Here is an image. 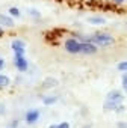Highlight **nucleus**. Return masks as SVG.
Returning <instances> with one entry per match:
<instances>
[{"instance_id":"f257e3e1","label":"nucleus","mask_w":127,"mask_h":128,"mask_svg":"<svg viewBox=\"0 0 127 128\" xmlns=\"http://www.w3.org/2000/svg\"><path fill=\"white\" fill-rule=\"evenodd\" d=\"M85 42H92L94 45H100V47H109L115 42L113 36L107 32H98V33H94L92 36H85Z\"/></svg>"},{"instance_id":"f03ea898","label":"nucleus","mask_w":127,"mask_h":128,"mask_svg":"<svg viewBox=\"0 0 127 128\" xmlns=\"http://www.w3.org/2000/svg\"><path fill=\"white\" fill-rule=\"evenodd\" d=\"M80 45H82V42L77 38H68L64 41V48L70 54H80Z\"/></svg>"},{"instance_id":"7ed1b4c3","label":"nucleus","mask_w":127,"mask_h":128,"mask_svg":"<svg viewBox=\"0 0 127 128\" xmlns=\"http://www.w3.org/2000/svg\"><path fill=\"white\" fill-rule=\"evenodd\" d=\"M14 63H15V68L18 71H21V72L27 70V59L24 57V53H15Z\"/></svg>"},{"instance_id":"20e7f679","label":"nucleus","mask_w":127,"mask_h":128,"mask_svg":"<svg viewBox=\"0 0 127 128\" xmlns=\"http://www.w3.org/2000/svg\"><path fill=\"white\" fill-rule=\"evenodd\" d=\"M97 50H98V47L94 45L92 42H82V45H80V54H86V56L95 54Z\"/></svg>"},{"instance_id":"39448f33","label":"nucleus","mask_w":127,"mask_h":128,"mask_svg":"<svg viewBox=\"0 0 127 128\" xmlns=\"http://www.w3.org/2000/svg\"><path fill=\"white\" fill-rule=\"evenodd\" d=\"M103 108H104L106 112H109V110H112V112H122V110H124V106H122V102L104 101V106H103Z\"/></svg>"},{"instance_id":"423d86ee","label":"nucleus","mask_w":127,"mask_h":128,"mask_svg":"<svg viewBox=\"0 0 127 128\" xmlns=\"http://www.w3.org/2000/svg\"><path fill=\"white\" fill-rule=\"evenodd\" d=\"M39 110H36V108H32V110H27V113H26V116H24V120L27 122V124H35L38 119H39Z\"/></svg>"},{"instance_id":"0eeeda50","label":"nucleus","mask_w":127,"mask_h":128,"mask_svg":"<svg viewBox=\"0 0 127 128\" xmlns=\"http://www.w3.org/2000/svg\"><path fill=\"white\" fill-rule=\"evenodd\" d=\"M11 48L14 50V53H24L26 51V42L21 39H14L11 42Z\"/></svg>"},{"instance_id":"6e6552de","label":"nucleus","mask_w":127,"mask_h":128,"mask_svg":"<svg viewBox=\"0 0 127 128\" xmlns=\"http://www.w3.org/2000/svg\"><path fill=\"white\" fill-rule=\"evenodd\" d=\"M106 101H113V102H122L124 101V95L119 92V90H112L107 94L106 96Z\"/></svg>"},{"instance_id":"1a4fd4ad","label":"nucleus","mask_w":127,"mask_h":128,"mask_svg":"<svg viewBox=\"0 0 127 128\" xmlns=\"http://www.w3.org/2000/svg\"><path fill=\"white\" fill-rule=\"evenodd\" d=\"M0 26L2 27H14L15 26V21L11 18V17H8V15H3V14H0Z\"/></svg>"},{"instance_id":"9d476101","label":"nucleus","mask_w":127,"mask_h":128,"mask_svg":"<svg viewBox=\"0 0 127 128\" xmlns=\"http://www.w3.org/2000/svg\"><path fill=\"white\" fill-rule=\"evenodd\" d=\"M89 24H94V26H103L104 23H106V20L103 18V17H88V20H86Z\"/></svg>"},{"instance_id":"9b49d317","label":"nucleus","mask_w":127,"mask_h":128,"mask_svg":"<svg viewBox=\"0 0 127 128\" xmlns=\"http://www.w3.org/2000/svg\"><path fill=\"white\" fill-rule=\"evenodd\" d=\"M57 84V80L56 78H45L44 83H42V88L44 89H50V88H54Z\"/></svg>"},{"instance_id":"f8f14e48","label":"nucleus","mask_w":127,"mask_h":128,"mask_svg":"<svg viewBox=\"0 0 127 128\" xmlns=\"http://www.w3.org/2000/svg\"><path fill=\"white\" fill-rule=\"evenodd\" d=\"M11 84V80L8 76H3V74H0V88H6Z\"/></svg>"},{"instance_id":"ddd939ff","label":"nucleus","mask_w":127,"mask_h":128,"mask_svg":"<svg viewBox=\"0 0 127 128\" xmlns=\"http://www.w3.org/2000/svg\"><path fill=\"white\" fill-rule=\"evenodd\" d=\"M57 101V96H45L44 100H42V102L45 104V106H51V104H54Z\"/></svg>"},{"instance_id":"4468645a","label":"nucleus","mask_w":127,"mask_h":128,"mask_svg":"<svg viewBox=\"0 0 127 128\" xmlns=\"http://www.w3.org/2000/svg\"><path fill=\"white\" fill-rule=\"evenodd\" d=\"M9 15L14 17V18H18V17H20V9L15 8V6H11V8H9Z\"/></svg>"},{"instance_id":"2eb2a0df","label":"nucleus","mask_w":127,"mask_h":128,"mask_svg":"<svg viewBox=\"0 0 127 128\" xmlns=\"http://www.w3.org/2000/svg\"><path fill=\"white\" fill-rule=\"evenodd\" d=\"M48 128H70L68 122H60V124H51Z\"/></svg>"},{"instance_id":"dca6fc26","label":"nucleus","mask_w":127,"mask_h":128,"mask_svg":"<svg viewBox=\"0 0 127 128\" xmlns=\"http://www.w3.org/2000/svg\"><path fill=\"white\" fill-rule=\"evenodd\" d=\"M118 71H121V72H127V60L118 63Z\"/></svg>"},{"instance_id":"f3484780","label":"nucleus","mask_w":127,"mask_h":128,"mask_svg":"<svg viewBox=\"0 0 127 128\" xmlns=\"http://www.w3.org/2000/svg\"><path fill=\"white\" fill-rule=\"evenodd\" d=\"M29 14H30L33 18H36V20H39V18H41V14H39L36 9H33V8H32V9H29Z\"/></svg>"},{"instance_id":"a211bd4d","label":"nucleus","mask_w":127,"mask_h":128,"mask_svg":"<svg viewBox=\"0 0 127 128\" xmlns=\"http://www.w3.org/2000/svg\"><path fill=\"white\" fill-rule=\"evenodd\" d=\"M3 114H6V107L3 102H0V116H3Z\"/></svg>"},{"instance_id":"6ab92c4d","label":"nucleus","mask_w":127,"mask_h":128,"mask_svg":"<svg viewBox=\"0 0 127 128\" xmlns=\"http://www.w3.org/2000/svg\"><path fill=\"white\" fill-rule=\"evenodd\" d=\"M122 88H127V72H122Z\"/></svg>"},{"instance_id":"aec40b11","label":"nucleus","mask_w":127,"mask_h":128,"mask_svg":"<svg viewBox=\"0 0 127 128\" xmlns=\"http://www.w3.org/2000/svg\"><path fill=\"white\" fill-rule=\"evenodd\" d=\"M124 2H127V0H112V5H115V6H119V5H122Z\"/></svg>"},{"instance_id":"412c9836","label":"nucleus","mask_w":127,"mask_h":128,"mask_svg":"<svg viewBox=\"0 0 127 128\" xmlns=\"http://www.w3.org/2000/svg\"><path fill=\"white\" fill-rule=\"evenodd\" d=\"M116 128H127V122H122V120H119V122L116 124Z\"/></svg>"},{"instance_id":"4be33fe9","label":"nucleus","mask_w":127,"mask_h":128,"mask_svg":"<svg viewBox=\"0 0 127 128\" xmlns=\"http://www.w3.org/2000/svg\"><path fill=\"white\" fill-rule=\"evenodd\" d=\"M17 126H18V120H11L9 128H17Z\"/></svg>"},{"instance_id":"5701e85b","label":"nucleus","mask_w":127,"mask_h":128,"mask_svg":"<svg viewBox=\"0 0 127 128\" xmlns=\"http://www.w3.org/2000/svg\"><path fill=\"white\" fill-rule=\"evenodd\" d=\"M3 68H5V60H3L2 57H0V71H2Z\"/></svg>"},{"instance_id":"b1692460","label":"nucleus","mask_w":127,"mask_h":128,"mask_svg":"<svg viewBox=\"0 0 127 128\" xmlns=\"http://www.w3.org/2000/svg\"><path fill=\"white\" fill-rule=\"evenodd\" d=\"M0 36H3V27L0 26Z\"/></svg>"},{"instance_id":"393cba45","label":"nucleus","mask_w":127,"mask_h":128,"mask_svg":"<svg viewBox=\"0 0 127 128\" xmlns=\"http://www.w3.org/2000/svg\"><path fill=\"white\" fill-rule=\"evenodd\" d=\"M124 92H125V94H127V88H124Z\"/></svg>"},{"instance_id":"a878e982","label":"nucleus","mask_w":127,"mask_h":128,"mask_svg":"<svg viewBox=\"0 0 127 128\" xmlns=\"http://www.w3.org/2000/svg\"><path fill=\"white\" fill-rule=\"evenodd\" d=\"M101 2H107V0H101ZM109 2H112V0H109Z\"/></svg>"}]
</instances>
